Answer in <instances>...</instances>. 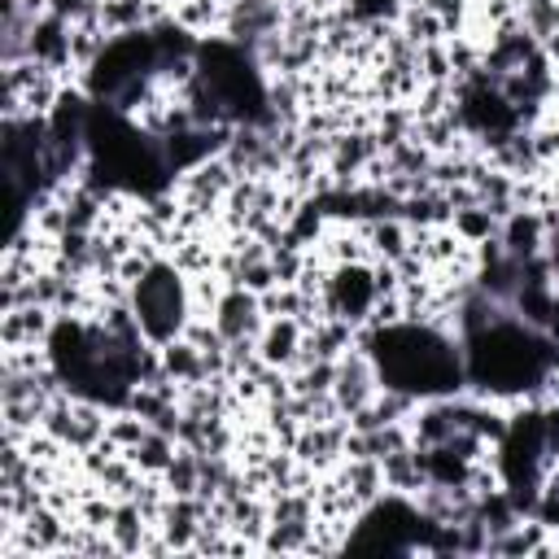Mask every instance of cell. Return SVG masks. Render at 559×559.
Here are the masks:
<instances>
[{"instance_id": "1", "label": "cell", "mask_w": 559, "mask_h": 559, "mask_svg": "<svg viewBox=\"0 0 559 559\" xmlns=\"http://www.w3.org/2000/svg\"><path fill=\"white\" fill-rule=\"evenodd\" d=\"M371 362L384 389L397 393H445L459 384V358L428 323H389L371 336Z\"/></svg>"}]
</instances>
